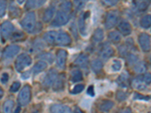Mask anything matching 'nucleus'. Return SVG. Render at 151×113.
Wrapping results in <instances>:
<instances>
[{
	"instance_id": "1",
	"label": "nucleus",
	"mask_w": 151,
	"mask_h": 113,
	"mask_svg": "<svg viewBox=\"0 0 151 113\" xmlns=\"http://www.w3.org/2000/svg\"><path fill=\"white\" fill-rule=\"evenodd\" d=\"M21 26L24 30L29 33H35L36 26V17L33 11L28 12L21 22Z\"/></svg>"
},
{
	"instance_id": "2",
	"label": "nucleus",
	"mask_w": 151,
	"mask_h": 113,
	"mask_svg": "<svg viewBox=\"0 0 151 113\" xmlns=\"http://www.w3.org/2000/svg\"><path fill=\"white\" fill-rule=\"evenodd\" d=\"M32 64V58L27 54H21L19 55L14 62V67L17 72H21Z\"/></svg>"
},
{
	"instance_id": "3",
	"label": "nucleus",
	"mask_w": 151,
	"mask_h": 113,
	"mask_svg": "<svg viewBox=\"0 0 151 113\" xmlns=\"http://www.w3.org/2000/svg\"><path fill=\"white\" fill-rule=\"evenodd\" d=\"M31 99V87L30 86L26 84L20 91L17 97V101H18L20 106H26L29 104Z\"/></svg>"
},
{
	"instance_id": "4",
	"label": "nucleus",
	"mask_w": 151,
	"mask_h": 113,
	"mask_svg": "<svg viewBox=\"0 0 151 113\" xmlns=\"http://www.w3.org/2000/svg\"><path fill=\"white\" fill-rule=\"evenodd\" d=\"M69 15L67 13L61 10L58 11L56 13L55 19L51 24L52 27H59V26L66 25L69 22Z\"/></svg>"
},
{
	"instance_id": "5",
	"label": "nucleus",
	"mask_w": 151,
	"mask_h": 113,
	"mask_svg": "<svg viewBox=\"0 0 151 113\" xmlns=\"http://www.w3.org/2000/svg\"><path fill=\"white\" fill-rule=\"evenodd\" d=\"M119 21V13L117 11H110L106 14L104 21V26L106 29L113 28Z\"/></svg>"
},
{
	"instance_id": "6",
	"label": "nucleus",
	"mask_w": 151,
	"mask_h": 113,
	"mask_svg": "<svg viewBox=\"0 0 151 113\" xmlns=\"http://www.w3.org/2000/svg\"><path fill=\"white\" fill-rule=\"evenodd\" d=\"M14 32V25L10 21H5L1 24L0 26V34L3 39L7 40L12 37V34Z\"/></svg>"
},
{
	"instance_id": "7",
	"label": "nucleus",
	"mask_w": 151,
	"mask_h": 113,
	"mask_svg": "<svg viewBox=\"0 0 151 113\" xmlns=\"http://www.w3.org/2000/svg\"><path fill=\"white\" fill-rule=\"evenodd\" d=\"M21 51V47L17 45H11L4 49L2 57L5 60H11L17 56Z\"/></svg>"
},
{
	"instance_id": "8",
	"label": "nucleus",
	"mask_w": 151,
	"mask_h": 113,
	"mask_svg": "<svg viewBox=\"0 0 151 113\" xmlns=\"http://www.w3.org/2000/svg\"><path fill=\"white\" fill-rule=\"evenodd\" d=\"M57 77H58V72L55 69H50L48 72H47L46 75H45V77L42 80V85L43 87H52L53 85L54 82L56 80Z\"/></svg>"
},
{
	"instance_id": "9",
	"label": "nucleus",
	"mask_w": 151,
	"mask_h": 113,
	"mask_svg": "<svg viewBox=\"0 0 151 113\" xmlns=\"http://www.w3.org/2000/svg\"><path fill=\"white\" fill-rule=\"evenodd\" d=\"M138 41L143 51L149 52L150 51V36L147 33H141L138 37Z\"/></svg>"
},
{
	"instance_id": "10",
	"label": "nucleus",
	"mask_w": 151,
	"mask_h": 113,
	"mask_svg": "<svg viewBox=\"0 0 151 113\" xmlns=\"http://www.w3.org/2000/svg\"><path fill=\"white\" fill-rule=\"evenodd\" d=\"M71 38L68 33L65 32H61V33H58L57 35L56 40H55V44L58 45H62V46H67V45L71 44Z\"/></svg>"
},
{
	"instance_id": "11",
	"label": "nucleus",
	"mask_w": 151,
	"mask_h": 113,
	"mask_svg": "<svg viewBox=\"0 0 151 113\" xmlns=\"http://www.w3.org/2000/svg\"><path fill=\"white\" fill-rule=\"evenodd\" d=\"M67 59V52L65 50L60 49L57 52L56 65L58 68L64 69L66 67Z\"/></svg>"
},
{
	"instance_id": "12",
	"label": "nucleus",
	"mask_w": 151,
	"mask_h": 113,
	"mask_svg": "<svg viewBox=\"0 0 151 113\" xmlns=\"http://www.w3.org/2000/svg\"><path fill=\"white\" fill-rule=\"evenodd\" d=\"M117 28H118L119 33L124 36H129L132 32V25L129 21H125V20H122L119 23Z\"/></svg>"
},
{
	"instance_id": "13",
	"label": "nucleus",
	"mask_w": 151,
	"mask_h": 113,
	"mask_svg": "<svg viewBox=\"0 0 151 113\" xmlns=\"http://www.w3.org/2000/svg\"><path fill=\"white\" fill-rule=\"evenodd\" d=\"M113 54H114V49L107 43L104 44L100 50V55L104 60H109L113 56Z\"/></svg>"
},
{
	"instance_id": "14",
	"label": "nucleus",
	"mask_w": 151,
	"mask_h": 113,
	"mask_svg": "<svg viewBox=\"0 0 151 113\" xmlns=\"http://www.w3.org/2000/svg\"><path fill=\"white\" fill-rule=\"evenodd\" d=\"M65 75L64 74H60L58 75L56 80L53 84V90L55 91H61L64 89L65 85Z\"/></svg>"
},
{
	"instance_id": "15",
	"label": "nucleus",
	"mask_w": 151,
	"mask_h": 113,
	"mask_svg": "<svg viewBox=\"0 0 151 113\" xmlns=\"http://www.w3.org/2000/svg\"><path fill=\"white\" fill-rule=\"evenodd\" d=\"M89 11L86 12V13H84L83 14H82L79 18V32H80L81 35H83V36H84L87 35V27H86V20L87 19V17H89Z\"/></svg>"
},
{
	"instance_id": "16",
	"label": "nucleus",
	"mask_w": 151,
	"mask_h": 113,
	"mask_svg": "<svg viewBox=\"0 0 151 113\" xmlns=\"http://www.w3.org/2000/svg\"><path fill=\"white\" fill-rule=\"evenodd\" d=\"M51 113H72V110L67 106L62 104H54L50 108Z\"/></svg>"
},
{
	"instance_id": "17",
	"label": "nucleus",
	"mask_w": 151,
	"mask_h": 113,
	"mask_svg": "<svg viewBox=\"0 0 151 113\" xmlns=\"http://www.w3.org/2000/svg\"><path fill=\"white\" fill-rule=\"evenodd\" d=\"M56 11V8L55 5H51L48 8H47L46 10L44 11V14L42 16V21L45 23H49L52 21Z\"/></svg>"
},
{
	"instance_id": "18",
	"label": "nucleus",
	"mask_w": 151,
	"mask_h": 113,
	"mask_svg": "<svg viewBox=\"0 0 151 113\" xmlns=\"http://www.w3.org/2000/svg\"><path fill=\"white\" fill-rule=\"evenodd\" d=\"M132 87L138 91H144L147 89V85L143 81L142 75H138L132 81Z\"/></svg>"
},
{
	"instance_id": "19",
	"label": "nucleus",
	"mask_w": 151,
	"mask_h": 113,
	"mask_svg": "<svg viewBox=\"0 0 151 113\" xmlns=\"http://www.w3.org/2000/svg\"><path fill=\"white\" fill-rule=\"evenodd\" d=\"M74 64L82 69H86L88 64V56L86 54H81L74 61Z\"/></svg>"
},
{
	"instance_id": "20",
	"label": "nucleus",
	"mask_w": 151,
	"mask_h": 113,
	"mask_svg": "<svg viewBox=\"0 0 151 113\" xmlns=\"http://www.w3.org/2000/svg\"><path fill=\"white\" fill-rule=\"evenodd\" d=\"M46 0H27L25 8L27 10L30 9H36L38 8L42 7L45 3Z\"/></svg>"
},
{
	"instance_id": "21",
	"label": "nucleus",
	"mask_w": 151,
	"mask_h": 113,
	"mask_svg": "<svg viewBox=\"0 0 151 113\" xmlns=\"http://www.w3.org/2000/svg\"><path fill=\"white\" fill-rule=\"evenodd\" d=\"M57 35H58V32H56V31H48L43 35L42 39L47 44L54 45V44H55Z\"/></svg>"
},
{
	"instance_id": "22",
	"label": "nucleus",
	"mask_w": 151,
	"mask_h": 113,
	"mask_svg": "<svg viewBox=\"0 0 151 113\" xmlns=\"http://www.w3.org/2000/svg\"><path fill=\"white\" fill-rule=\"evenodd\" d=\"M103 67V62H102L101 60H100V59H95V60H92L91 63V70L93 71V72L96 74L99 73L102 70Z\"/></svg>"
},
{
	"instance_id": "23",
	"label": "nucleus",
	"mask_w": 151,
	"mask_h": 113,
	"mask_svg": "<svg viewBox=\"0 0 151 113\" xmlns=\"http://www.w3.org/2000/svg\"><path fill=\"white\" fill-rule=\"evenodd\" d=\"M104 39V33L101 28H98L94 30L92 36V41L95 43L101 42Z\"/></svg>"
},
{
	"instance_id": "24",
	"label": "nucleus",
	"mask_w": 151,
	"mask_h": 113,
	"mask_svg": "<svg viewBox=\"0 0 151 113\" xmlns=\"http://www.w3.org/2000/svg\"><path fill=\"white\" fill-rule=\"evenodd\" d=\"M114 106V103L111 100H104L99 105V109L103 112H107Z\"/></svg>"
},
{
	"instance_id": "25",
	"label": "nucleus",
	"mask_w": 151,
	"mask_h": 113,
	"mask_svg": "<svg viewBox=\"0 0 151 113\" xmlns=\"http://www.w3.org/2000/svg\"><path fill=\"white\" fill-rule=\"evenodd\" d=\"M47 66H48L47 65V63L45 61L41 60V61L37 62L33 68V74L34 75H37V74L43 72L47 68Z\"/></svg>"
},
{
	"instance_id": "26",
	"label": "nucleus",
	"mask_w": 151,
	"mask_h": 113,
	"mask_svg": "<svg viewBox=\"0 0 151 113\" xmlns=\"http://www.w3.org/2000/svg\"><path fill=\"white\" fill-rule=\"evenodd\" d=\"M38 58L50 64H52L55 61L54 55L52 53H48V52H44V53L40 54L38 55Z\"/></svg>"
},
{
	"instance_id": "27",
	"label": "nucleus",
	"mask_w": 151,
	"mask_h": 113,
	"mask_svg": "<svg viewBox=\"0 0 151 113\" xmlns=\"http://www.w3.org/2000/svg\"><path fill=\"white\" fill-rule=\"evenodd\" d=\"M129 74L126 72H124L121 74L116 79V82L122 87H126L129 83Z\"/></svg>"
},
{
	"instance_id": "28",
	"label": "nucleus",
	"mask_w": 151,
	"mask_h": 113,
	"mask_svg": "<svg viewBox=\"0 0 151 113\" xmlns=\"http://www.w3.org/2000/svg\"><path fill=\"white\" fill-rule=\"evenodd\" d=\"M108 39L111 42L114 44H118L121 41V34L117 31H112L108 34Z\"/></svg>"
},
{
	"instance_id": "29",
	"label": "nucleus",
	"mask_w": 151,
	"mask_h": 113,
	"mask_svg": "<svg viewBox=\"0 0 151 113\" xmlns=\"http://www.w3.org/2000/svg\"><path fill=\"white\" fill-rule=\"evenodd\" d=\"M134 71L138 74H142L147 71V64L144 61H137L134 65Z\"/></svg>"
},
{
	"instance_id": "30",
	"label": "nucleus",
	"mask_w": 151,
	"mask_h": 113,
	"mask_svg": "<svg viewBox=\"0 0 151 113\" xmlns=\"http://www.w3.org/2000/svg\"><path fill=\"white\" fill-rule=\"evenodd\" d=\"M83 75L82 72L79 69H74L71 73V81L72 82H79L83 81Z\"/></svg>"
},
{
	"instance_id": "31",
	"label": "nucleus",
	"mask_w": 151,
	"mask_h": 113,
	"mask_svg": "<svg viewBox=\"0 0 151 113\" xmlns=\"http://www.w3.org/2000/svg\"><path fill=\"white\" fill-rule=\"evenodd\" d=\"M14 106V102L12 99H8L4 103L3 107V113H12L13 109Z\"/></svg>"
},
{
	"instance_id": "32",
	"label": "nucleus",
	"mask_w": 151,
	"mask_h": 113,
	"mask_svg": "<svg viewBox=\"0 0 151 113\" xmlns=\"http://www.w3.org/2000/svg\"><path fill=\"white\" fill-rule=\"evenodd\" d=\"M140 24H141V27L144 28V29H149V28H150V26H151L150 14L144 15V17L141 18V21H140Z\"/></svg>"
},
{
	"instance_id": "33",
	"label": "nucleus",
	"mask_w": 151,
	"mask_h": 113,
	"mask_svg": "<svg viewBox=\"0 0 151 113\" xmlns=\"http://www.w3.org/2000/svg\"><path fill=\"white\" fill-rule=\"evenodd\" d=\"M9 11L11 13V15L14 17H18L21 14V11L14 2H11L10 6H9Z\"/></svg>"
},
{
	"instance_id": "34",
	"label": "nucleus",
	"mask_w": 151,
	"mask_h": 113,
	"mask_svg": "<svg viewBox=\"0 0 151 113\" xmlns=\"http://www.w3.org/2000/svg\"><path fill=\"white\" fill-rule=\"evenodd\" d=\"M148 8V3L146 1H137L135 4V9H137L138 11L144 12Z\"/></svg>"
},
{
	"instance_id": "35",
	"label": "nucleus",
	"mask_w": 151,
	"mask_h": 113,
	"mask_svg": "<svg viewBox=\"0 0 151 113\" xmlns=\"http://www.w3.org/2000/svg\"><path fill=\"white\" fill-rule=\"evenodd\" d=\"M72 8H73V4L72 2H70V1H66V2H62L60 5V10L66 12V13H67V14H68L69 12L71 11Z\"/></svg>"
},
{
	"instance_id": "36",
	"label": "nucleus",
	"mask_w": 151,
	"mask_h": 113,
	"mask_svg": "<svg viewBox=\"0 0 151 113\" xmlns=\"http://www.w3.org/2000/svg\"><path fill=\"white\" fill-rule=\"evenodd\" d=\"M125 57H126V60H127V63L129 66L134 65L138 61V57H137V55L132 53H129Z\"/></svg>"
},
{
	"instance_id": "37",
	"label": "nucleus",
	"mask_w": 151,
	"mask_h": 113,
	"mask_svg": "<svg viewBox=\"0 0 151 113\" xmlns=\"http://www.w3.org/2000/svg\"><path fill=\"white\" fill-rule=\"evenodd\" d=\"M88 0H74L73 5L75 9H76L77 11L82 10V9L84 8V6L86 5V2H88Z\"/></svg>"
},
{
	"instance_id": "38",
	"label": "nucleus",
	"mask_w": 151,
	"mask_h": 113,
	"mask_svg": "<svg viewBox=\"0 0 151 113\" xmlns=\"http://www.w3.org/2000/svg\"><path fill=\"white\" fill-rule=\"evenodd\" d=\"M122 68V63L120 60H114L113 61V64L111 65V70L113 72H118Z\"/></svg>"
},
{
	"instance_id": "39",
	"label": "nucleus",
	"mask_w": 151,
	"mask_h": 113,
	"mask_svg": "<svg viewBox=\"0 0 151 113\" xmlns=\"http://www.w3.org/2000/svg\"><path fill=\"white\" fill-rule=\"evenodd\" d=\"M119 0H101L102 5L105 7H113L119 2Z\"/></svg>"
},
{
	"instance_id": "40",
	"label": "nucleus",
	"mask_w": 151,
	"mask_h": 113,
	"mask_svg": "<svg viewBox=\"0 0 151 113\" xmlns=\"http://www.w3.org/2000/svg\"><path fill=\"white\" fill-rule=\"evenodd\" d=\"M7 9V0H0V17H3Z\"/></svg>"
},
{
	"instance_id": "41",
	"label": "nucleus",
	"mask_w": 151,
	"mask_h": 113,
	"mask_svg": "<svg viewBox=\"0 0 151 113\" xmlns=\"http://www.w3.org/2000/svg\"><path fill=\"white\" fill-rule=\"evenodd\" d=\"M128 96H129L128 94L126 92H125V91H119L116 94V99L119 102H122L127 99Z\"/></svg>"
},
{
	"instance_id": "42",
	"label": "nucleus",
	"mask_w": 151,
	"mask_h": 113,
	"mask_svg": "<svg viewBox=\"0 0 151 113\" xmlns=\"http://www.w3.org/2000/svg\"><path fill=\"white\" fill-rule=\"evenodd\" d=\"M84 88H85L84 84H77V85H76L75 87L71 90L70 93L72 94H79V93L82 92V91L84 90Z\"/></svg>"
},
{
	"instance_id": "43",
	"label": "nucleus",
	"mask_w": 151,
	"mask_h": 113,
	"mask_svg": "<svg viewBox=\"0 0 151 113\" xmlns=\"http://www.w3.org/2000/svg\"><path fill=\"white\" fill-rule=\"evenodd\" d=\"M129 49L128 48V47L126 46L125 45H122L119 47V54H120L121 56H127L128 54L129 53Z\"/></svg>"
},
{
	"instance_id": "44",
	"label": "nucleus",
	"mask_w": 151,
	"mask_h": 113,
	"mask_svg": "<svg viewBox=\"0 0 151 113\" xmlns=\"http://www.w3.org/2000/svg\"><path fill=\"white\" fill-rule=\"evenodd\" d=\"M20 87H21V83L19 82H14L11 85L10 91L12 93H15L20 89Z\"/></svg>"
},
{
	"instance_id": "45",
	"label": "nucleus",
	"mask_w": 151,
	"mask_h": 113,
	"mask_svg": "<svg viewBox=\"0 0 151 113\" xmlns=\"http://www.w3.org/2000/svg\"><path fill=\"white\" fill-rule=\"evenodd\" d=\"M12 36L13 40H17V39L21 40L22 39H24V34L22 33V32H14Z\"/></svg>"
},
{
	"instance_id": "46",
	"label": "nucleus",
	"mask_w": 151,
	"mask_h": 113,
	"mask_svg": "<svg viewBox=\"0 0 151 113\" xmlns=\"http://www.w3.org/2000/svg\"><path fill=\"white\" fill-rule=\"evenodd\" d=\"M142 78H143V81H144V84H146L147 86L150 84V81H151L150 74L147 73V74H145V75H143Z\"/></svg>"
},
{
	"instance_id": "47",
	"label": "nucleus",
	"mask_w": 151,
	"mask_h": 113,
	"mask_svg": "<svg viewBox=\"0 0 151 113\" xmlns=\"http://www.w3.org/2000/svg\"><path fill=\"white\" fill-rule=\"evenodd\" d=\"M133 98H134V99H144V100H149L150 99V97L144 96V95H141L138 93H134Z\"/></svg>"
},
{
	"instance_id": "48",
	"label": "nucleus",
	"mask_w": 151,
	"mask_h": 113,
	"mask_svg": "<svg viewBox=\"0 0 151 113\" xmlns=\"http://www.w3.org/2000/svg\"><path fill=\"white\" fill-rule=\"evenodd\" d=\"M43 44L41 41H36L34 42V45H33V48H35V50L36 51H40V50L43 49L44 46H43Z\"/></svg>"
},
{
	"instance_id": "49",
	"label": "nucleus",
	"mask_w": 151,
	"mask_h": 113,
	"mask_svg": "<svg viewBox=\"0 0 151 113\" xmlns=\"http://www.w3.org/2000/svg\"><path fill=\"white\" fill-rule=\"evenodd\" d=\"M9 79V74L8 73H3L1 77V82H2V84H6L8 82V81Z\"/></svg>"
},
{
	"instance_id": "50",
	"label": "nucleus",
	"mask_w": 151,
	"mask_h": 113,
	"mask_svg": "<svg viewBox=\"0 0 151 113\" xmlns=\"http://www.w3.org/2000/svg\"><path fill=\"white\" fill-rule=\"evenodd\" d=\"M87 94H88V95H89V96H91V97H94V86H93V85H90L89 87H88Z\"/></svg>"
},
{
	"instance_id": "51",
	"label": "nucleus",
	"mask_w": 151,
	"mask_h": 113,
	"mask_svg": "<svg viewBox=\"0 0 151 113\" xmlns=\"http://www.w3.org/2000/svg\"><path fill=\"white\" fill-rule=\"evenodd\" d=\"M21 77H22V79H28V78L29 77V72H24L23 75H21Z\"/></svg>"
},
{
	"instance_id": "52",
	"label": "nucleus",
	"mask_w": 151,
	"mask_h": 113,
	"mask_svg": "<svg viewBox=\"0 0 151 113\" xmlns=\"http://www.w3.org/2000/svg\"><path fill=\"white\" fill-rule=\"evenodd\" d=\"M74 113H84L83 111L79 107H76L75 109H74Z\"/></svg>"
},
{
	"instance_id": "53",
	"label": "nucleus",
	"mask_w": 151,
	"mask_h": 113,
	"mask_svg": "<svg viewBox=\"0 0 151 113\" xmlns=\"http://www.w3.org/2000/svg\"><path fill=\"white\" fill-rule=\"evenodd\" d=\"M120 113H132V111H131V109L129 108H126L124 110H122Z\"/></svg>"
},
{
	"instance_id": "54",
	"label": "nucleus",
	"mask_w": 151,
	"mask_h": 113,
	"mask_svg": "<svg viewBox=\"0 0 151 113\" xmlns=\"http://www.w3.org/2000/svg\"><path fill=\"white\" fill-rule=\"evenodd\" d=\"M3 95H4V91L2 87H0V99H2V97H3Z\"/></svg>"
},
{
	"instance_id": "55",
	"label": "nucleus",
	"mask_w": 151,
	"mask_h": 113,
	"mask_svg": "<svg viewBox=\"0 0 151 113\" xmlns=\"http://www.w3.org/2000/svg\"><path fill=\"white\" fill-rule=\"evenodd\" d=\"M21 106H17V109H15V112H14V113H20V112H21Z\"/></svg>"
},
{
	"instance_id": "56",
	"label": "nucleus",
	"mask_w": 151,
	"mask_h": 113,
	"mask_svg": "<svg viewBox=\"0 0 151 113\" xmlns=\"http://www.w3.org/2000/svg\"><path fill=\"white\" fill-rule=\"evenodd\" d=\"M17 3H18L19 5H22V4L25 2V0H17Z\"/></svg>"
},
{
	"instance_id": "57",
	"label": "nucleus",
	"mask_w": 151,
	"mask_h": 113,
	"mask_svg": "<svg viewBox=\"0 0 151 113\" xmlns=\"http://www.w3.org/2000/svg\"><path fill=\"white\" fill-rule=\"evenodd\" d=\"M60 1L61 2H66V1H68V0H60Z\"/></svg>"
},
{
	"instance_id": "58",
	"label": "nucleus",
	"mask_w": 151,
	"mask_h": 113,
	"mask_svg": "<svg viewBox=\"0 0 151 113\" xmlns=\"http://www.w3.org/2000/svg\"><path fill=\"white\" fill-rule=\"evenodd\" d=\"M144 1H147V0H144Z\"/></svg>"
},
{
	"instance_id": "59",
	"label": "nucleus",
	"mask_w": 151,
	"mask_h": 113,
	"mask_svg": "<svg viewBox=\"0 0 151 113\" xmlns=\"http://www.w3.org/2000/svg\"><path fill=\"white\" fill-rule=\"evenodd\" d=\"M0 113H1V111H0Z\"/></svg>"
}]
</instances>
